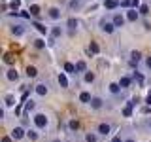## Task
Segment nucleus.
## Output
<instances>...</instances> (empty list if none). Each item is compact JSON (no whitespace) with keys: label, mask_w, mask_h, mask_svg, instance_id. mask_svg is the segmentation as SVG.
I'll list each match as a JSON object with an SVG mask.
<instances>
[{"label":"nucleus","mask_w":151,"mask_h":142,"mask_svg":"<svg viewBox=\"0 0 151 142\" xmlns=\"http://www.w3.org/2000/svg\"><path fill=\"white\" fill-rule=\"evenodd\" d=\"M85 140H87V142H96V135L89 133V135H85Z\"/></svg>","instance_id":"nucleus-36"},{"label":"nucleus","mask_w":151,"mask_h":142,"mask_svg":"<svg viewBox=\"0 0 151 142\" xmlns=\"http://www.w3.org/2000/svg\"><path fill=\"white\" fill-rule=\"evenodd\" d=\"M140 59H142V53H140V51H132V53H130V63L132 64H138Z\"/></svg>","instance_id":"nucleus-14"},{"label":"nucleus","mask_w":151,"mask_h":142,"mask_svg":"<svg viewBox=\"0 0 151 142\" xmlns=\"http://www.w3.org/2000/svg\"><path fill=\"white\" fill-rule=\"evenodd\" d=\"M47 15H49V19H53V21H57V19H60V9H59V8H49Z\"/></svg>","instance_id":"nucleus-8"},{"label":"nucleus","mask_w":151,"mask_h":142,"mask_svg":"<svg viewBox=\"0 0 151 142\" xmlns=\"http://www.w3.org/2000/svg\"><path fill=\"white\" fill-rule=\"evenodd\" d=\"M132 78H134L136 82H140V83L144 82V78H142V74H138V72H134V76H132Z\"/></svg>","instance_id":"nucleus-38"},{"label":"nucleus","mask_w":151,"mask_h":142,"mask_svg":"<svg viewBox=\"0 0 151 142\" xmlns=\"http://www.w3.org/2000/svg\"><path fill=\"white\" fill-rule=\"evenodd\" d=\"M53 142H59V140H53Z\"/></svg>","instance_id":"nucleus-47"},{"label":"nucleus","mask_w":151,"mask_h":142,"mask_svg":"<svg viewBox=\"0 0 151 142\" xmlns=\"http://www.w3.org/2000/svg\"><path fill=\"white\" fill-rule=\"evenodd\" d=\"M30 110H34V101H27V102H25V116H27Z\"/></svg>","instance_id":"nucleus-28"},{"label":"nucleus","mask_w":151,"mask_h":142,"mask_svg":"<svg viewBox=\"0 0 151 142\" xmlns=\"http://www.w3.org/2000/svg\"><path fill=\"white\" fill-rule=\"evenodd\" d=\"M98 51H100V47H98V44H96V42H91V44H89V53L96 55Z\"/></svg>","instance_id":"nucleus-23"},{"label":"nucleus","mask_w":151,"mask_h":142,"mask_svg":"<svg viewBox=\"0 0 151 142\" xmlns=\"http://www.w3.org/2000/svg\"><path fill=\"white\" fill-rule=\"evenodd\" d=\"M138 17H140V12L138 9H129V12H127V21H130V23H136L138 21Z\"/></svg>","instance_id":"nucleus-4"},{"label":"nucleus","mask_w":151,"mask_h":142,"mask_svg":"<svg viewBox=\"0 0 151 142\" xmlns=\"http://www.w3.org/2000/svg\"><path fill=\"white\" fill-rule=\"evenodd\" d=\"M28 12H30V15L38 17V15H40V6H36V4H32V6L28 8Z\"/></svg>","instance_id":"nucleus-25"},{"label":"nucleus","mask_w":151,"mask_h":142,"mask_svg":"<svg viewBox=\"0 0 151 142\" xmlns=\"http://www.w3.org/2000/svg\"><path fill=\"white\" fill-rule=\"evenodd\" d=\"M100 27H102V30L106 32V34H111V32L117 28L115 25H113V21H102V23H100Z\"/></svg>","instance_id":"nucleus-2"},{"label":"nucleus","mask_w":151,"mask_h":142,"mask_svg":"<svg viewBox=\"0 0 151 142\" xmlns=\"http://www.w3.org/2000/svg\"><path fill=\"white\" fill-rule=\"evenodd\" d=\"M27 76H28V78H36V76H38V68H36V66H27Z\"/></svg>","instance_id":"nucleus-20"},{"label":"nucleus","mask_w":151,"mask_h":142,"mask_svg":"<svg viewBox=\"0 0 151 142\" xmlns=\"http://www.w3.org/2000/svg\"><path fill=\"white\" fill-rule=\"evenodd\" d=\"M145 66H147V68L151 70V55H149V57H145Z\"/></svg>","instance_id":"nucleus-40"},{"label":"nucleus","mask_w":151,"mask_h":142,"mask_svg":"<svg viewBox=\"0 0 151 142\" xmlns=\"http://www.w3.org/2000/svg\"><path fill=\"white\" fill-rule=\"evenodd\" d=\"M145 102H147V106H151V91L147 93V99H145Z\"/></svg>","instance_id":"nucleus-44"},{"label":"nucleus","mask_w":151,"mask_h":142,"mask_svg":"<svg viewBox=\"0 0 151 142\" xmlns=\"http://www.w3.org/2000/svg\"><path fill=\"white\" fill-rule=\"evenodd\" d=\"M130 82H132V80L129 78V76H123V78L119 80V85H121V89H127V87L130 85Z\"/></svg>","instance_id":"nucleus-18"},{"label":"nucleus","mask_w":151,"mask_h":142,"mask_svg":"<svg viewBox=\"0 0 151 142\" xmlns=\"http://www.w3.org/2000/svg\"><path fill=\"white\" fill-rule=\"evenodd\" d=\"M64 72H66V74H76V64L64 63Z\"/></svg>","instance_id":"nucleus-22"},{"label":"nucleus","mask_w":151,"mask_h":142,"mask_svg":"<svg viewBox=\"0 0 151 142\" xmlns=\"http://www.w3.org/2000/svg\"><path fill=\"white\" fill-rule=\"evenodd\" d=\"M110 131H111V127L108 125V123H100V125H98V133H100V135H110Z\"/></svg>","instance_id":"nucleus-11"},{"label":"nucleus","mask_w":151,"mask_h":142,"mask_svg":"<svg viewBox=\"0 0 151 142\" xmlns=\"http://www.w3.org/2000/svg\"><path fill=\"white\" fill-rule=\"evenodd\" d=\"M0 142H12V136H2V140Z\"/></svg>","instance_id":"nucleus-45"},{"label":"nucleus","mask_w":151,"mask_h":142,"mask_svg":"<svg viewBox=\"0 0 151 142\" xmlns=\"http://www.w3.org/2000/svg\"><path fill=\"white\" fill-rule=\"evenodd\" d=\"M125 142H134V138H129V140H125Z\"/></svg>","instance_id":"nucleus-46"},{"label":"nucleus","mask_w":151,"mask_h":142,"mask_svg":"<svg viewBox=\"0 0 151 142\" xmlns=\"http://www.w3.org/2000/svg\"><path fill=\"white\" fill-rule=\"evenodd\" d=\"M4 63L6 64H15V57H13L12 53H6L4 55Z\"/></svg>","instance_id":"nucleus-26"},{"label":"nucleus","mask_w":151,"mask_h":142,"mask_svg":"<svg viewBox=\"0 0 151 142\" xmlns=\"http://www.w3.org/2000/svg\"><path fill=\"white\" fill-rule=\"evenodd\" d=\"M4 104H6V106H13V104H15V97H13V95H6Z\"/></svg>","instance_id":"nucleus-24"},{"label":"nucleus","mask_w":151,"mask_h":142,"mask_svg":"<svg viewBox=\"0 0 151 142\" xmlns=\"http://www.w3.org/2000/svg\"><path fill=\"white\" fill-rule=\"evenodd\" d=\"M130 6H132V9H140V0H130Z\"/></svg>","instance_id":"nucleus-37"},{"label":"nucleus","mask_w":151,"mask_h":142,"mask_svg":"<svg viewBox=\"0 0 151 142\" xmlns=\"http://www.w3.org/2000/svg\"><path fill=\"white\" fill-rule=\"evenodd\" d=\"M12 34L13 36H23V34H25V28H23L21 25H13L12 27Z\"/></svg>","instance_id":"nucleus-12"},{"label":"nucleus","mask_w":151,"mask_h":142,"mask_svg":"<svg viewBox=\"0 0 151 142\" xmlns=\"http://www.w3.org/2000/svg\"><path fill=\"white\" fill-rule=\"evenodd\" d=\"M34 47L36 49H45V40H42V38L34 40Z\"/></svg>","instance_id":"nucleus-27"},{"label":"nucleus","mask_w":151,"mask_h":142,"mask_svg":"<svg viewBox=\"0 0 151 142\" xmlns=\"http://www.w3.org/2000/svg\"><path fill=\"white\" fill-rule=\"evenodd\" d=\"M68 127H70L72 131H78V129H79V121H78V120H72V121L68 123Z\"/></svg>","instance_id":"nucleus-31"},{"label":"nucleus","mask_w":151,"mask_h":142,"mask_svg":"<svg viewBox=\"0 0 151 142\" xmlns=\"http://www.w3.org/2000/svg\"><path fill=\"white\" fill-rule=\"evenodd\" d=\"M47 123H49V121H47V117L44 116V114H36V116H34V125L38 127V129H45Z\"/></svg>","instance_id":"nucleus-1"},{"label":"nucleus","mask_w":151,"mask_h":142,"mask_svg":"<svg viewBox=\"0 0 151 142\" xmlns=\"http://www.w3.org/2000/svg\"><path fill=\"white\" fill-rule=\"evenodd\" d=\"M9 6H12L13 12H17V9L21 8V0H12V4H9Z\"/></svg>","instance_id":"nucleus-33"},{"label":"nucleus","mask_w":151,"mask_h":142,"mask_svg":"<svg viewBox=\"0 0 151 142\" xmlns=\"http://www.w3.org/2000/svg\"><path fill=\"white\" fill-rule=\"evenodd\" d=\"M51 34H53V38H59L60 34H63V28H60V27H55L53 30H51Z\"/></svg>","instance_id":"nucleus-34"},{"label":"nucleus","mask_w":151,"mask_h":142,"mask_svg":"<svg viewBox=\"0 0 151 142\" xmlns=\"http://www.w3.org/2000/svg\"><path fill=\"white\" fill-rule=\"evenodd\" d=\"M83 80H85V83H93L94 82V74L93 72H85V78Z\"/></svg>","instance_id":"nucleus-30"},{"label":"nucleus","mask_w":151,"mask_h":142,"mask_svg":"<svg viewBox=\"0 0 151 142\" xmlns=\"http://www.w3.org/2000/svg\"><path fill=\"white\" fill-rule=\"evenodd\" d=\"M91 101H93V97H91V93H89V91H81V93H79V102L91 104Z\"/></svg>","instance_id":"nucleus-6"},{"label":"nucleus","mask_w":151,"mask_h":142,"mask_svg":"<svg viewBox=\"0 0 151 142\" xmlns=\"http://www.w3.org/2000/svg\"><path fill=\"white\" fill-rule=\"evenodd\" d=\"M91 108H94V110L102 108V99H100V97H93V101H91Z\"/></svg>","instance_id":"nucleus-15"},{"label":"nucleus","mask_w":151,"mask_h":142,"mask_svg":"<svg viewBox=\"0 0 151 142\" xmlns=\"http://www.w3.org/2000/svg\"><path fill=\"white\" fill-rule=\"evenodd\" d=\"M25 135H27V131L23 129V127H15V129L12 131V138H13V140H21Z\"/></svg>","instance_id":"nucleus-3"},{"label":"nucleus","mask_w":151,"mask_h":142,"mask_svg":"<svg viewBox=\"0 0 151 142\" xmlns=\"http://www.w3.org/2000/svg\"><path fill=\"white\" fill-rule=\"evenodd\" d=\"M66 27H68V28H70V30H72V32H74V30H76V28H78V19H74V17H70V19H68V21H66Z\"/></svg>","instance_id":"nucleus-17"},{"label":"nucleus","mask_w":151,"mask_h":142,"mask_svg":"<svg viewBox=\"0 0 151 142\" xmlns=\"http://www.w3.org/2000/svg\"><path fill=\"white\" fill-rule=\"evenodd\" d=\"M149 127H151V121H149Z\"/></svg>","instance_id":"nucleus-48"},{"label":"nucleus","mask_w":151,"mask_h":142,"mask_svg":"<svg viewBox=\"0 0 151 142\" xmlns=\"http://www.w3.org/2000/svg\"><path fill=\"white\" fill-rule=\"evenodd\" d=\"M57 80H59V85H60V87H64V89L68 87V78H66V74H64V72H60Z\"/></svg>","instance_id":"nucleus-13"},{"label":"nucleus","mask_w":151,"mask_h":142,"mask_svg":"<svg viewBox=\"0 0 151 142\" xmlns=\"http://www.w3.org/2000/svg\"><path fill=\"white\" fill-rule=\"evenodd\" d=\"M132 108H134V106H130V104H127V106H125V108L121 110L123 117H130V116H132Z\"/></svg>","instance_id":"nucleus-21"},{"label":"nucleus","mask_w":151,"mask_h":142,"mask_svg":"<svg viewBox=\"0 0 151 142\" xmlns=\"http://www.w3.org/2000/svg\"><path fill=\"white\" fill-rule=\"evenodd\" d=\"M111 142H125V140H123L121 136H113V138H111Z\"/></svg>","instance_id":"nucleus-43"},{"label":"nucleus","mask_w":151,"mask_h":142,"mask_svg":"<svg viewBox=\"0 0 151 142\" xmlns=\"http://www.w3.org/2000/svg\"><path fill=\"white\" fill-rule=\"evenodd\" d=\"M111 21H113V25H115V27H123V25H125V21H127V15H123V13H115Z\"/></svg>","instance_id":"nucleus-5"},{"label":"nucleus","mask_w":151,"mask_h":142,"mask_svg":"<svg viewBox=\"0 0 151 142\" xmlns=\"http://www.w3.org/2000/svg\"><path fill=\"white\" fill-rule=\"evenodd\" d=\"M121 6H123V8H127V6H130V0H121Z\"/></svg>","instance_id":"nucleus-41"},{"label":"nucleus","mask_w":151,"mask_h":142,"mask_svg":"<svg viewBox=\"0 0 151 142\" xmlns=\"http://www.w3.org/2000/svg\"><path fill=\"white\" fill-rule=\"evenodd\" d=\"M121 4V0H104V8L106 9H115Z\"/></svg>","instance_id":"nucleus-9"},{"label":"nucleus","mask_w":151,"mask_h":142,"mask_svg":"<svg viewBox=\"0 0 151 142\" xmlns=\"http://www.w3.org/2000/svg\"><path fill=\"white\" fill-rule=\"evenodd\" d=\"M138 12L142 13V15H147V13H149V6H147V4H142V6H140V9H138Z\"/></svg>","instance_id":"nucleus-32"},{"label":"nucleus","mask_w":151,"mask_h":142,"mask_svg":"<svg viewBox=\"0 0 151 142\" xmlns=\"http://www.w3.org/2000/svg\"><path fill=\"white\" fill-rule=\"evenodd\" d=\"M32 27H36V30L40 32V34H47V32H49V28L44 27L42 23H32Z\"/></svg>","instance_id":"nucleus-16"},{"label":"nucleus","mask_w":151,"mask_h":142,"mask_svg":"<svg viewBox=\"0 0 151 142\" xmlns=\"http://www.w3.org/2000/svg\"><path fill=\"white\" fill-rule=\"evenodd\" d=\"M34 91H36V95L44 97V95H47V85H45V83H38L36 87H34Z\"/></svg>","instance_id":"nucleus-10"},{"label":"nucleus","mask_w":151,"mask_h":142,"mask_svg":"<svg viewBox=\"0 0 151 142\" xmlns=\"http://www.w3.org/2000/svg\"><path fill=\"white\" fill-rule=\"evenodd\" d=\"M6 78L9 80V82H17V80H19V72H17L15 68H9L8 72H6Z\"/></svg>","instance_id":"nucleus-7"},{"label":"nucleus","mask_w":151,"mask_h":142,"mask_svg":"<svg viewBox=\"0 0 151 142\" xmlns=\"http://www.w3.org/2000/svg\"><path fill=\"white\" fill-rule=\"evenodd\" d=\"M70 6H72V8H79V2H78V0H72V2H70Z\"/></svg>","instance_id":"nucleus-42"},{"label":"nucleus","mask_w":151,"mask_h":142,"mask_svg":"<svg viewBox=\"0 0 151 142\" xmlns=\"http://www.w3.org/2000/svg\"><path fill=\"white\" fill-rule=\"evenodd\" d=\"M27 136H28L30 140H36V138H38V133H36L34 129H30V131H27Z\"/></svg>","instance_id":"nucleus-35"},{"label":"nucleus","mask_w":151,"mask_h":142,"mask_svg":"<svg viewBox=\"0 0 151 142\" xmlns=\"http://www.w3.org/2000/svg\"><path fill=\"white\" fill-rule=\"evenodd\" d=\"M87 70V63L85 61H78L76 63V72H85Z\"/></svg>","instance_id":"nucleus-19"},{"label":"nucleus","mask_w":151,"mask_h":142,"mask_svg":"<svg viewBox=\"0 0 151 142\" xmlns=\"http://www.w3.org/2000/svg\"><path fill=\"white\" fill-rule=\"evenodd\" d=\"M21 104H23V102H19L17 108H15V114H17V116H21V114H23V106H21Z\"/></svg>","instance_id":"nucleus-39"},{"label":"nucleus","mask_w":151,"mask_h":142,"mask_svg":"<svg viewBox=\"0 0 151 142\" xmlns=\"http://www.w3.org/2000/svg\"><path fill=\"white\" fill-rule=\"evenodd\" d=\"M110 91H111L113 95H117V93L121 91V85H119V83H110Z\"/></svg>","instance_id":"nucleus-29"}]
</instances>
